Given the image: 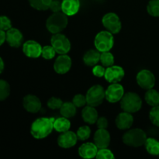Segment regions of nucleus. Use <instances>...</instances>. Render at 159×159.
<instances>
[{"label": "nucleus", "mask_w": 159, "mask_h": 159, "mask_svg": "<svg viewBox=\"0 0 159 159\" xmlns=\"http://www.w3.org/2000/svg\"><path fill=\"white\" fill-rule=\"evenodd\" d=\"M54 117H40L31 124L30 134L35 139H43L49 136L54 130Z\"/></svg>", "instance_id": "obj_1"}, {"label": "nucleus", "mask_w": 159, "mask_h": 159, "mask_svg": "<svg viewBox=\"0 0 159 159\" xmlns=\"http://www.w3.org/2000/svg\"><path fill=\"white\" fill-rule=\"evenodd\" d=\"M68 23V16L63 12H54L46 21V27L51 34H59L66 28Z\"/></svg>", "instance_id": "obj_2"}, {"label": "nucleus", "mask_w": 159, "mask_h": 159, "mask_svg": "<svg viewBox=\"0 0 159 159\" xmlns=\"http://www.w3.org/2000/svg\"><path fill=\"white\" fill-rule=\"evenodd\" d=\"M120 107L125 112L137 113L142 107V99L137 93L129 92L125 93L121 99Z\"/></svg>", "instance_id": "obj_3"}, {"label": "nucleus", "mask_w": 159, "mask_h": 159, "mask_svg": "<svg viewBox=\"0 0 159 159\" xmlns=\"http://www.w3.org/2000/svg\"><path fill=\"white\" fill-rule=\"evenodd\" d=\"M147 134L143 130L139 128L130 129L123 136V142L127 146L138 148L144 145L147 140Z\"/></svg>", "instance_id": "obj_4"}, {"label": "nucleus", "mask_w": 159, "mask_h": 159, "mask_svg": "<svg viewBox=\"0 0 159 159\" xmlns=\"http://www.w3.org/2000/svg\"><path fill=\"white\" fill-rule=\"evenodd\" d=\"M94 44L99 52L110 51L114 45V37L112 33L108 30H102L98 33L95 37Z\"/></svg>", "instance_id": "obj_5"}, {"label": "nucleus", "mask_w": 159, "mask_h": 159, "mask_svg": "<svg viewBox=\"0 0 159 159\" xmlns=\"http://www.w3.org/2000/svg\"><path fill=\"white\" fill-rule=\"evenodd\" d=\"M87 104L92 107H99L105 99V90L100 85H95L87 91L86 93Z\"/></svg>", "instance_id": "obj_6"}, {"label": "nucleus", "mask_w": 159, "mask_h": 159, "mask_svg": "<svg viewBox=\"0 0 159 159\" xmlns=\"http://www.w3.org/2000/svg\"><path fill=\"white\" fill-rule=\"evenodd\" d=\"M51 43L58 54H66L71 50V43L68 37L61 34H55L51 37Z\"/></svg>", "instance_id": "obj_7"}, {"label": "nucleus", "mask_w": 159, "mask_h": 159, "mask_svg": "<svg viewBox=\"0 0 159 159\" xmlns=\"http://www.w3.org/2000/svg\"><path fill=\"white\" fill-rule=\"evenodd\" d=\"M102 23L107 30L110 31L113 34H116L120 31L122 24L119 16L114 12H108L103 16Z\"/></svg>", "instance_id": "obj_8"}, {"label": "nucleus", "mask_w": 159, "mask_h": 159, "mask_svg": "<svg viewBox=\"0 0 159 159\" xmlns=\"http://www.w3.org/2000/svg\"><path fill=\"white\" fill-rule=\"evenodd\" d=\"M124 93V88L119 83H111L105 91V99L110 103H116L121 100Z\"/></svg>", "instance_id": "obj_9"}, {"label": "nucleus", "mask_w": 159, "mask_h": 159, "mask_svg": "<svg viewBox=\"0 0 159 159\" xmlns=\"http://www.w3.org/2000/svg\"><path fill=\"white\" fill-rule=\"evenodd\" d=\"M137 83L144 89H150L155 85V76L151 71L143 69L138 73L136 77Z\"/></svg>", "instance_id": "obj_10"}, {"label": "nucleus", "mask_w": 159, "mask_h": 159, "mask_svg": "<svg viewBox=\"0 0 159 159\" xmlns=\"http://www.w3.org/2000/svg\"><path fill=\"white\" fill-rule=\"evenodd\" d=\"M125 71L124 68L118 65H112L106 68L104 78L110 83H118L124 79Z\"/></svg>", "instance_id": "obj_11"}, {"label": "nucleus", "mask_w": 159, "mask_h": 159, "mask_svg": "<svg viewBox=\"0 0 159 159\" xmlns=\"http://www.w3.org/2000/svg\"><path fill=\"white\" fill-rule=\"evenodd\" d=\"M71 59L67 54H59L54 64V70L56 73L64 75L68 73L71 68Z\"/></svg>", "instance_id": "obj_12"}, {"label": "nucleus", "mask_w": 159, "mask_h": 159, "mask_svg": "<svg viewBox=\"0 0 159 159\" xmlns=\"http://www.w3.org/2000/svg\"><path fill=\"white\" fill-rule=\"evenodd\" d=\"M42 47L38 42L30 40L23 44V52L26 57L31 58H37L42 54Z\"/></svg>", "instance_id": "obj_13"}, {"label": "nucleus", "mask_w": 159, "mask_h": 159, "mask_svg": "<svg viewBox=\"0 0 159 159\" xmlns=\"http://www.w3.org/2000/svg\"><path fill=\"white\" fill-rule=\"evenodd\" d=\"M23 108L27 112L36 113L41 109V102L37 96L34 95H26L23 99Z\"/></svg>", "instance_id": "obj_14"}, {"label": "nucleus", "mask_w": 159, "mask_h": 159, "mask_svg": "<svg viewBox=\"0 0 159 159\" xmlns=\"http://www.w3.org/2000/svg\"><path fill=\"white\" fill-rule=\"evenodd\" d=\"M78 140L79 139H78L76 134L68 130V131L61 133V134L58 137L57 144L59 145V147L62 148H71L75 145Z\"/></svg>", "instance_id": "obj_15"}, {"label": "nucleus", "mask_w": 159, "mask_h": 159, "mask_svg": "<svg viewBox=\"0 0 159 159\" xmlns=\"http://www.w3.org/2000/svg\"><path fill=\"white\" fill-rule=\"evenodd\" d=\"M23 41V34L18 29L11 27L6 31V42L12 48H18Z\"/></svg>", "instance_id": "obj_16"}, {"label": "nucleus", "mask_w": 159, "mask_h": 159, "mask_svg": "<svg viewBox=\"0 0 159 159\" xmlns=\"http://www.w3.org/2000/svg\"><path fill=\"white\" fill-rule=\"evenodd\" d=\"M94 144L98 149L107 148L110 144V134L107 129H98L94 134Z\"/></svg>", "instance_id": "obj_17"}, {"label": "nucleus", "mask_w": 159, "mask_h": 159, "mask_svg": "<svg viewBox=\"0 0 159 159\" xmlns=\"http://www.w3.org/2000/svg\"><path fill=\"white\" fill-rule=\"evenodd\" d=\"M134 123V117L131 113L124 111L118 114L115 120V124L116 127L120 130H128L131 127Z\"/></svg>", "instance_id": "obj_18"}, {"label": "nucleus", "mask_w": 159, "mask_h": 159, "mask_svg": "<svg viewBox=\"0 0 159 159\" xmlns=\"http://www.w3.org/2000/svg\"><path fill=\"white\" fill-rule=\"evenodd\" d=\"M98 148L94 143L86 142L82 144L79 148V155L81 158L89 159L96 158L98 152Z\"/></svg>", "instance_id": "obj_19"}, {"label": "nucleus", "mask_w": 159, "mask_h": 159, "mask_svg": "<svg viewBox=\"0 0 159 159\" xmlns=\"http://www.w3.org/2000/svg\"><path fill=\"white\" fill-rule=\"evenodd\" d=\"M80 9L79 0H62L61 12L68 16L75 15Z\"/></svg>", "instance_id": "obj_20"}, {"label": "nucleus", "mask_w": 159, "mask_h": 159, "mask_svg": "<svg viewBox=\"0 0 159 159\" xmlns=\"http://www.w3.org/2000/svg\"><path fill=\"white\" fill-rule=\"evenodd\" d=\"M82 116L85 123L89 124H94L99 118V114L94 107L88 105L82 110Z\"/></svg>", "instance_id": "obj_21"}, {"label": "nucleus", "mask_w": 159, "mask_h": 159, "mask_svg": "<svg viewBox=\"0 0 159 159\" xmlns=\"http://www.w3.org/2000/svg\"><path fill=\"white\" fill-rule=\"evenodd\" d=\"M100 54L98 50H89L83 56V62L89 67L95 66L100 61Z\"/></svg>", "instance_id": "obj_22"}, {"label": "nucleus", "mask_w": 159, "mask_h": 159, "mask_svg": "<svg viewBox=\"0 0 159 159\" xmlns=\"http://www.w3.org/2000/svg\"><path fill=\"white\" fill-rule=\"evenodd\" d=\"M71 128V122L68 118L62 116V117L57 118L54 120V129L59 133L68 131Z\"/></svg>", "instance_id": "obj_23"}, {"label": "nucleus", "mask_w": 159, "mask_h": 159, "mask_svg": "<svg viewBox=\"0 0 159 159\" xmlns=\"http://www.w3.org/2000/svg\"><path fill=\"white\" fill-rule=\"evenodd\" d=\"M60 113L62 116L67 118H71L75 116L76 114V107L72 102H63L61 107L60 108Z\"/></svg>", "instance_id": "obj_24"}, {"label": "nucleus", "mask_w": 159, "mask_h": 159, "mask_svg": "<svg viewBox=\"0 0 159 159\" xmlns=\"http://www.w3.org/2000/svg\"><path fill=\"white\" fill-rule=\"evenodd\" d=\"M146 102L151 107H156L159 105V93L153 88L148 89L144 95Z\"/></svg>", "instance_id": "obj_25"}, {"label": "nucleus", "mask_w": 159, "mask_h": 159, "mask_svg": "<svg viewBox=\"0 0 159 159\" xmlns=\"http://www.w3.org/2000/svg\"><path fill=\"white\" fill-rule=\"evenodd\" d=\"M145 145L148 153L152 155H159V141L152 138H147Z\"/></svg>", "instance_id": "obj_26"}, {"label": "nucleus", "mask_w": 159, "mask_h": 159, "mask_svg": "<svg viewBox=\"0 0 159 159\" xmlns=\"http://www.w3.org/2000/svg\"><path fill=\"white\" fill-rule=\"evenodd\" d=\"M31 7L39 11H45L50 9L52 0H28Z\"/></svg>", "instance_id": "obj_27"}, {"label": "nucleus", "mask_w": 159, "mask_h": 159, "mask_svg": "<svg viewBox=\"0 0 159 159\" xmlns=\"http://www.w3.org/2000/svg\"><path fill=\"white\" fill-rule=\"evenodd\" d=\"M10 95V85L6 80L0 79V101H4Z\"/></svg>", "instance_id": "obj_28"}, {"label": "nucleus", "mask_w": 159, "mask_h": 159, "mask_svg": "<svg viewBox=\"0 0 159 159\" xmlns=\"http://www.w3.org/2000/svg\"><path fill=\"white\" fill-rule=\"evenodd\" d=\"M100 62L102 66L108 68L114 65V57L110 51L102 52L100 54Z\"/></svg>", "instance_id": "obj_29"}, {"label": "nucleus", "mask_w": 159, "mask_h": 159, "mask_svg": "<svg viewBox=\"0 0 159 159\" xmlns=\"http://www.w3.org/2000/svg\"><path fill=\"white\" fill-rule=\"evenodd\" d=\"M147 11L152 16L159 17V0H150L147 6Z\"/></svg>", "instance_id": "obj_30"}, {"label": "nucleus", "mask_w": 159, "mask_h": 159, "mask_svg": "<svg viewBox=\"0 0 159 159\" xmlns=\"http://www.w3.org/2000/svg\"><path fill=\"white\" fill-rule=\"evenodd\" d=\"M76 134H77L79 140L82 141H86L89 138L90 135H91V129L88 126H82L78 129Z\"/></svg>", "instance_id": "obj_31"}, {"label": "nucleus", "mask_w": 159, "mask_h": 159, "mask_svg": "<svg viewBox=\"0 0 159 159\" xmlns=\"http://www.w3.org/2000/svg\"><path fill=\"white\" fill-rule=\"evenodd\" d=\"M55 54L56 51L52 45H46L42 48L41 56L43 57V58L46 59V60H51V59L54 58Z\"/></svg>", "instance_id": "obj_32"}, {"label": "nucleus", "mask_w": 159, "mask_h": 159, "mask_svg": "<svg viewBox=\"0 0 159 159\" xmlns=\"http://www.w3.org/2000/svg\"><path fill=\"white\" fill-rule=\"evenodd\" d=\"M149 118L152 124L159 127V105L152 107L149 112Z\"/></svg>", "instance_id": "obj_33"}, {"label": "nucleus", "mask_w": 159, "mask_h": 159, "mask_svg": "<svg viewBox=\"0 0 159 159\" xmlns=\"http://www.w3.org/2000/svg\"><path fill=\"white\" fill-rule=\"evenodd\" d=\"M96 158L97 159H113L115 156L113 152L107 148L99 149Z\"/></svg>", "instance_id": "obj_34"}, {"label": "nucleus", "mask_w": 159, "mask_h": 159, "mask_svg": "<svg viewBox=\"0 0 159 159\" xmlns=\"http://www.w3.org/2000/svg\"><path fill=\"white\" fill-rule=\"evenodd\" d=\"M62 104H63V101L61 99L57 97H51L48 101L47 105L51 110H60Z\"/></svg>", "instance_id": "obj_35"}, {"label": "nucleus", "mask_w": 159, "mask_h": 159, "mask_svg": "<svg viewBox=\"0 0 159 159\" xmlns=\"http://www.w3.org/2000/svg\"><path fill=\"white\" fill-rule=\"evenodd\" d=\"M12 27V22L6 16H0V29L7 31Z\"/></svg>", "instance_id": "obj_36"}, {"label": "nucleus", "mask_w": 159, "mask_h": 159, "mask_svg": "<svg viewBox=\"0 0 159 159\" xmlns=\"http://www.w3.org/2000/svg\"><path fill=\"white\" fill-rule=\"evenodd\" d=\"M72 102L75 104L76 107H82L87 104L86 96H83L82 94H77L73 97Z\"/></svg>", "instance_id": "obj_37"}, {"label": "nucleus", "mask_w": 159, "mask_h": 159, "mask_svg": "<svg viewBox=\"0 0 159 159\" xmlns=\"http://www.w3.org/2000/svg\"><path fill=\"white\" fill-rule=\"evenodd\" d=\"M106 68L104 66L102 65H96L95 66H93V74L96 77H104V75H105Z\"/></svg>", "instance_id": "obj_38"}, {"label": "nucleus", "mask_w": 159, "mask_h": 159, "mask_svg": "<svg viewBox=\"0 0 159 159\" xmlns=\"http://www.w3.org/2000/svg\"><path fill=\"white\" fill-rule=\"evenodd\" d=\"M50 9L53 12H61V2H60L58 0H52L50 6Z\"/></svg>", "instance_id": "obj_39"}, {"label": "nucleus", "mask_w": 159, "mask_h": 159, "mask_svg": "<svg viewBox=\"0 0 159 159\" xmlns=\"http://www.w3.org/2000/svg\"><path fill=\"white\" fill-rule=\"evenodd\" d=\"M96 124L97 125L98 129H107L108 127V120L104 116L98 118Z\"/></svg>", "instance_id": "obj_40"}, {"label": "nucleus", "mask_w": 159, "mask_h": 159, "mask_svg": "<svg viewBox=\"0 0 159 159\" xmlns=\"http://www.w3.org/2000/svg\"><path fill=\"white\" fill-rule=\"evenodd\" d=\"M6 41V31L0 29V46Z\"/></svg>", "instance_id": "obj_41"}, {"label": "nucleus", "mask_w": 159, "mask_h": 159, "mask_svg": "<svg viewBox=\"0 0 159 159\" xmlns=\"http://www.w3.org/2000/svg\"><path fill=\"white\" fill-rule=\"evenodd\" d=\"M4 68H5L4 61H3L2 58L0 57V74H2V73L3 70H4Z\"/></svg>", "instance_id": "obj_42"}]
</instances>
